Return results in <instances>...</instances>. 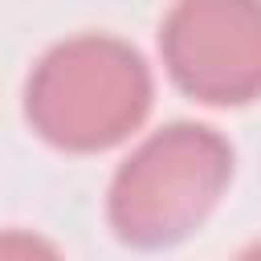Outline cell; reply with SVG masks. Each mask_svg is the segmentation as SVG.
Wrapping results in <instances>:
<instances>
[{"mask_svg": "<svg viewBox=\"0 0 261 261\" xmlns=\"http://www.w3.org/2000/svg\"><path fill=\"white\" fill-rule=\"evenodd\" d=\"M155 98L143 53L110 33L57 41L29 73L24 118L61 151H106L147 118Z\"/></svg>", "mask_w": 261, "mask_h": 261, "instance_id": "6da1fadb", "label": "cell"}, {"mask_svg": "<svg viewBox=\"0 0 261 261\" xmlns=\"http://www.w3.org/2000/svg\"><path fill=\"white\" fill-rule=\"evenodd\" d=\"M232 179V147L204 122H167L114 171L106 216L126 245L163 249L196 232Z\"/></svg>", "mask_w": 261, "mask_h": 261, "instance_id": "7a4b0ae2", "label": "cell"}, {"mask_svg": "<svg viewBox=\"0 0 261 261\" xmlns=\"http://www.w3.org/2000/svg\"><path fill=\"white\" fill-rule=\"evenodd\" d=\"M175 86L212 106L261 98V0H175L159 29Z\"/></svg>", "mask_w": 261, "mask_h": 261, "instance_id": "3957f363", "label": "cell"}, {"mask_svg": "<svg viewBox=\"0 0 261 261\" xmlns=\"http://www.w3.org/2000/svg\"><path fill=\"white\" fill-rule=\"evenodd\" d=\"M0 261H61V253L29 228H0Z\"/></svg>", "mask_w": 261, "mask_h": 261, "instance_id": "277c9868", "label": "cell"}, {"mask_svg": "<svg viewBox=\"0 0 261 261\" xmlns=\"http://www.w3.org/2000/svg\"><path fill=\"white\" fill-rule=\"evenodd\" d=\"M237 261H261V241H257V245H249V249H245Z\"/></svg>", "mask_w": 261, "mask_h": 261, "instance_id": "5b68a950", "label": "cell"}]
</instances>
